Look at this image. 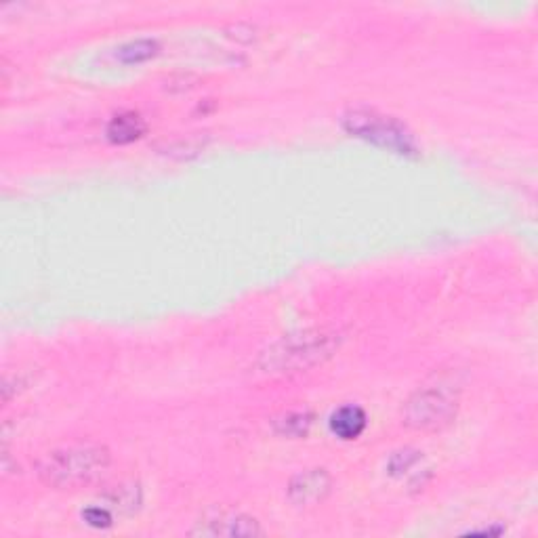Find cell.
Segmentation results:
<instances>
[{"label":"cell","mask_w":538,"mask_h":538,"mask_svg":"<svg viewBox=\"0 0 538 538\" xmlns=\"http://www.w3.org/2000/svg\"><path fill=\"white\" fill-rule=\"evenodd\" d=\"M110 452L99 444H70L47 452L38 478L55 490H78L99 482L110 469Z\"/></svg>","instance_id":"6da1fadb"},{"label":"cell","mask_w":538,"mask_h":538,"mask_svg":"<svg viewBox=\"0 0 538 538\" xmlns=\"http://www.w3.org/2000/svg\"><path fill=\"white\" fill-rule=\"evenodd\" d=\"M339 341V333H330V330L324 328L303 330V333L280 339L267 351H263L261 366L269 375H278V372H301L333 356V351L339 347Z\"/></svg>","instance_id":"7a4b0ae2"},{"label":"cell","mask_w":538,"mask_h":538,"mask_svg":"<svg viewBox=\"0 0 538 538\" xmlns=\"http://www.w3.org/2000/svg\"><path fill=\"white\" fill-rule=\"evenodd\" d=\"M343 129L351 137L364 139L372 143V146H379L404 158H417L421 154L415 133H412L398 118L381 114L377 110L368 108L349 110L343 116Z\"/></svg>","instance_id":"3957f363"},{"label":"cell","mask_w":538,"mask_h":538,"mask_svg":"<svg viewBox=\"0 0 538 538\" xmlns=\"http://www.w3.org/2000/svg\"><path fill=\"white\" fill-rule=\"evenodd\" d=\"M406 423L419 431H438L457 417V400L444 387L417 391L406 404Z\"/></svg>","instance_id":"277c9868"},{"label":"cell","mask_w":538,"mask_h":538,"mask_svg":"<svg viewBox=\"0 0 538 538\" xmlns=\"http://www.w3.org/2000/svg\"><path fill=\"white\" fill-rule=\"evenodd\" d=\"M194 534L236 538V536H259V534H263V528L251 515L219 511L213 517H206L204 524L198 522V528L194 530Z\"/></svg>","instance_id":"5b68a950"},{"label":"cell","mask_w":538,"mask_h":538,"mask_svg":"<svg viewBox=\"0 0 538 538\" xmlns=\"http://www.w3.org/2000/svg\"><path fill=\"white\" fill-rule=\"evenodd\" d=\"M330 475L324 469H309L299 473L288 486V496L299 507H312L322 503L330 492Z\"/></svg>","instance_id":"8992f818"},{"label":"cell","mask_w":538,"mask_h":538,"mask_svg":"<svg viewBox=\"0 0 538 538\" xmlns=\"http://www.w3.org/2000/svg\"><path fill=\"white\" fill-rule=\"evenodd\" d=\"M328 425H330V431H333L339 440L349 442V440H358L362 436L368 425V417L364 408L356 404H347L330 415Z\"/></svg>","instance_id":"52a82bcc"},{"label":"cell","mask_w":538,"mask_h":538,"mask_svg":"<svg viewBox=\"0 0 538 538\" xmlns=\"http://www.w3.org/2000/svg\"><path fill=\"white\" fill-rule=\"evenodd\" d=\"M143 133H146V120L137 112L116 114L108 124V139L116 146H127V143L137 141Z\"/></svg>","instance_id":"ba28073f"},{"label":"cell","mask_w":538,"mask_h":538,"mask_svg":"<svg viewBox=\"0 0 538 538\" xmlns=\"http://www.w3.org/2000/svg\"><path fill=\"white\" fill-rule=\"evenodd\" d=\"M158 53V43L152 38H141V40H135V43H129L127 47H122L118 51V57L122 64H141V61H148L152 59L154 55Z\"/></svg>","instance_id":"9c48e42d"},{"label":"cell","mask_w":538,"mask_h":538,"mask_svg":"<svg viewBox=\"0 0 538 538\" xmlns=\"http://www.w3.org/2000/svg\"><path fill=\"white\" fill-rule=\"evenodd\" d=\"M82 520L93 528H110L114 524V511L106 505H93L82 511Z\"/></svg>","instance_id":"30bf717a"},{"label":"cell","mask_w":538,"mask_h":538,"mask_svg":"<svg viewBox=\"0 0 538 538\" xmlns=\"http://www.w3.org/2000/svg\"><path fill=\"white\" fill-rule=\"evenodd\" d=\"M309 425H312V421H309L307 415H288L282 421V433L284 436L299 438V436H305Z\"/></svg>","instance_id":"8fae6325"}]
</instances>
